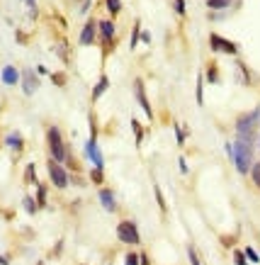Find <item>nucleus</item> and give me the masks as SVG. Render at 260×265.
<instances>
[{"instance_id": "nucleus-20", "label": "nucleus", "mask_w": 260, "mask_h": 265, "mask_svg": "<svg viewBox=\"0 0 260 265\" xmlns=\"http://www.w3.org/2000/svg\"><path fill=\"white\" fill-rule=\"evenodd\" d=\"M105 2H107V10H110L112 17H117L122 12V0H105Z\"/></svg>"}, {"instance_id": "nucleus-25", "label": "nucleus", "mask_w": 260, "mask_h": 265, "mask_svg": "<svg viewBox=\"0 0 260 265\" xmlns=\"http://www.w3.org/2000/svg\"><path fill=\"white\" fill-rule=\"evenodd\" d=\"M187 258H190V265H202L200 253H197V248L195 246H187Z\"/></svg>"}, {"instance_id": "nucleus-15", "label": "nucleus", "mask_w": 260, "mask_h": 265, "mask_svg": "<svg viewBox=\"0 0 260 265\" xmlns=\"http://www.w3.org/2000/svg\"><path fill=\"white\" fill-rule=\"evenodd\" d=\"M56 51H58V56L63 63H68L71 61V51H68V44H66V39H58V44H56Z\"/></svg>"}, {"instance_id": "nucleus-40", "label": "nucleus", "mask_w": 260, "mask_h": 265, "mask_svg": "<svg viewBox=\"0 0 260 265\" xmlns=\"http://www.w3.org/2000/svg\"><path fill=\"white\" fill-rule=\"evenodd\" d=\"M37 265H46V263H44V261H39V263Z\"/></svg>"}, {"instance_id": "nucleus-41", "label": "nucleus", "mask_w": 260, "mask_h": 265, "mask_svg": "<svg viewBox=\"0 0 260 265\" xmlns=\"http://www.w3.org/2000/svg\"><path fill=\"white\" fill-rule=\"evenodd\" d=\"M258 149H260V144H258Z\"/></svg>"}, {"instance_id": "nucleus-31", "label": "nucleus", "mask_w": 260, "mask_h": 265, "mask_svg": "<svg viewBox=\"0 0 260 265\" xmlns=\"http://www.w3.org/2000/svg\"><path fill=\"white\" fill-rule=\"evenodd\" d=\"M173 7L180 17H185V0H173Z\"/></svg>"}, {"instance_id": "nucleus-36", "label": "nucleus", "mask_w": 260, "mask_h": 265, "mask_svg": "<svg viewBox=\"0 0 260 265\" xmlns=\"http://www.w3.org/2000/svg\"><path fill=\"white\" fill-rule=\"evenodd\" d=\"M178 166H180V173H187V163H185V158H183V156L178 158Z\"/></svg>"}, {"instance_id": "nucleus-9", "label": "nucleus", "mask_w": 260, "mask_h": 265, "mask_svg": "<svg viewBox=\"0 0 260 265\" xmlns=\"http://www.w3.org/2000/svg\"><path fill=\"white\" fill-rule=\"evenodd\" d=\"M95 41H97V19L90 17L85 24H83V29H80L78 44H80V46H93Z\"/></svg>"}, {"instance_id": "nucleus-11", "label": "nucleus", "mask_w": 260, "mask_h": 265, "mask_svg": "<svg viewBox=\"0 0 260 265\" xmlns=\"http://www.w3.org/2000/svg\"><path fill=\"white\" fill-rule=\"evenodd\" d=\"M97 197H100V205L107 209L110 214H114V212H117V197H114V192H112L110 188H100Z\"/></svg>"}, {"instance_id": "nucleus-8", "label": "nucleus", "mask_w": 260, "mask_h": 265, "mask_svg": "<svg viewBox=\"0 0 260 265\" xmlns=\"http://www.w3.org/2000/svg\"><path fill=\"white\" fill-rule=\"evenodd\" d=\"M209 49H212L214 54H229V56H236V54H239V46L231 44V41H226V39L219 37V34H209Z\"/></svg>"}, {"instance_id": "nucleus-28", "label": "nucleus", "mask_w": 260, "mask_h": 265, "mask_svg": "<svg viewBox=\"0 0 260 265\" xmlns=\"http://www.w3.org/2000/svg\"><path fill=\"white\" fill-rule=\"evenodd\" d=\"M37 168H34V163H29V166H27V175H24V178H27V183H34V185H37L39 180H37Z\"/></svg>"}, {"instance_id": "nucleus-27", "label": "nucleus", "mask_w": 260, "mask_h": 265, "mask_svg": "<svg viewBox=\"0 0 260 265\" xmlns=\"http://www.w3.org/2000/svg\"><path fill=\"white\" fill-rule=\"evenodd\" d=\"M102 168H93V171H90V180H93V183H97V185H102V180H105V175H102Z\"/></svg>"}, {"instance_id": "nucleus-23", "label": "nucleus", "mask_w": 260, "mask_h": 265, "mask_svg": "<svg viewBox=\"0 0 260 265\" xmlns=\"http://www.w3.org/2000/svg\"><path fill=\"white\" fill-rule=\"evenodd\" d=\"M197 105H205V78L197 76Z\"/></svg>"}, {"instance_id": "nucleus-16", "label": "nucleus", "mask_w": 260, "mask_h": 265, "mask_svg": "<svg viewBox=\"0 0 260 265\" xmlns=\"http://www.w3.org/2000/svg\"><path fill=\"white\" fill-rule=\"evenodd\" d=\"M131 129H134L136 146H141V141H144V127H141V122H139V119H131Z\"/></svg>"}, {"instance_id": "nucleus-4", "label": "nucleus", "mask_w": 260, "mask_h": 265, "mask_svg": "<svg viewBox=\"0 0 260 265\" xmlns=\"http://www.w3.org/2000/svg\"><path fill=\"white\" fill-rule=\"evenodd\" d=\"M117 239H119L122 244H127V246H139V244H141V234H139L136 222L122 219V222L117 224Z\"/></svg>"}, {"instance_id": "nucleus-17", "label": "nucleus", "mask_w": 260, "mask_h": 265, "mask_svg": "<svg viewBox=\"0 0 260 265\" xmlns=\"http://www.w3.org/2000/svg\"><path fill=\"white\" fill-rule=\"evenodd\" d=\"M207 7L214 12H222L226 7H231V0H207Z\"/></svg>"}, {"instance_id": "nucleus-38", "label": "nucleus", "mask_w": 260, "mask_h": 265, "mask_svg": "<svg viewBox=\"0 0 260 265\" xmlns=\"http://www.w3.org/2000/svg\"><path fill=\"white\" fill-rule=\"evenodd\" d=\"M141 41H144V44H151V34H149V32H141Z\"/></svg>"}, {"instance_id": "nucleus-37", "label": "nucleus", "mask_w": 260, "mask_h": 265, "mask_svg": "<svg viewBox=\"0 0 260 265\" xmlns=\"http://www.w3.org/2000/svg\"><path fill=\"white\" fill-rule=\"evenodd\" d=\"M139 265H149V256L146 253H139Z\"/></svg>"}, {"instance_id": "nucleus-19", "label": "nucleus", "mask_w": 260, "mask_h": 265, "mask_svg": "<svg viewBox=\"0 0 260 265\" xmlns=\"http://www.w3.org/2000/svg\"><path fill=\"white\" fill-rule=\"evenodd\" d=\"M37 205L46 207V185L44 183H37Z\"/></svg>"}, {"instance_id": "nucleus-2", "label": "nucleus", "mask_w": 260, "mask_h": 265, "mask_svg": "<svg viewBox=\"0 0 260 265\" xmlns=\"http://www.w3.org/2000/svg\"><path fill=\"white\" fill-rule=\"evenodd\" d=\"M258 127H260V107H256V110L241 114V117L236 119V124H234L236 139L248 141V144H256V139H258Z\"/></svg>"}, {"instance_id": "nucleus-18", "label": "nucleus", "mask_w": 260, "mask_h": 265, "mask_svg": "<svg viewBox=\"0 0 260 265\" xmlns=\"http://www.w3.org/2000/svg\"><path fill=\"white\" fill-rule=\"evenodd\" d=\"M22 205H24V209H27V214H37L39 212V205L34 197H29V195H24L22 197Z\"/></svg>"}, {"instance_id": "nucleus-29", "label": "nucleus", "mask_w": 260, "mask_h": 265, "mask_svg": "<svg viewBox=\"0 0 260 265\" xmlns=\"http://www.w3.org/2000/svg\"><path fill=\"white\" fill-rule=\"evenodd\" d=\"M243 251H246V258H248V261H251V263H258V251H256V248L253 246H248V248H243Z\"/></svg>"}, {"instance_id": "nucleus-30", "label": "nucleus", "mask_w": 260, "mask_h": 265, "mask_svg": "<svg viewBox=\"0 0 260 265\" xmlns=\"http://www.w3.org/2000/svg\"><path fill=\"white\" fill-rule=\"evenodd\" d=\"M124 265H139V253H136V251H129L127 258H124Z\"/></svg>"}, {"instance_id": "nucleus-26", "label": "nucleus", "mask_w": 260, "mask_h": 265, "mask_svg": "<svg viewBox=\"0 0 260 265\" xmlns=\"http://www.w3.org/2000/svg\"><path fill=\"white\" fill-rule=\"evenodd\" d=\"M141 41V27H139V22H136V27H134V32H131V44H129V49L134 51L136 49V44Z\"/></svg>"}, {"instance_id": "nucleus-1", "label": "nucleus", "mask_w": 260, "mask_h": 265, "mask_svg": "<svg viewBox=\"0 0 260 265\" xmlns=\"http://www.w3.org/2000/svg\"><path fill=\"white\" fill-rule=\"evenodd\" d=\"M256 144H248L241 139H234V144H226V153L234 163V168L239 171V175H248L251 166H253V156H256Z\"/></svg>"}, {"instance_id": "nucleus-32", "label": "nucleus", "mask_w": 260, "mask_h": 265, "mask_svg": "<svg viewBox=\"0 0 260 265\" xmlns=\"http://www.w3.org/2000/svg\"><path fill=\"white\" fill-rule=\"evenodd\" d=\"M175 134H178V146H183L187 139V132L185 129H180V124H175Z\"/></svg>"}, {"instance_id": "nucleus-12", "label": "nucleus", "mask_w": 260, "mask_h": 265, "mask_svg": "<svg viewBox=\"0 0 260 265\" xmlns=\"http://www.w3.org/2000/svg\"><path fill=\"white\" fill-rule=\"evenodd\" d=\"M0 80H2L5 85H10V88H12V85H17V83H19V71L15 68V66H5V68H2V73H0Z\"/></svg>"}, {"instance_id": "nucleus-10", "label": "nucleus", "mask_w": 260, "mask_h": 265, "mask_svg": "<svg viewBox=\"0 0 260 265\" xmlns=\"http://www.w3.org/2000/svg\"><path fill=\"white\" fill-rule=\"evenodd\" d=\"M134 97H136V102L141 105V110H144V114H146V119H153V110H151V102H149V97H146L144 80H141V78L134 80Z\"/></svg>"}, {"instance_id": "nucleus-7", "label": "nucleus", "mask_w": 260, "mask_h": 265, "mask_svg": "<svg viewBox=\"0 0 260 265\" xmlns=\"http://www.w3.org/2000/svg\"><path fill=\"white\" fill-rule=\"evenodd\" d=\"M19 85H22V93L27 95V97H32L39 90V73L32 71V68H24L19 73Z\"/></svg>"}, {"instance_id": "nucleus-14", "label": "nucleus", "mask_w": 260, "mask_h": 265, "mask_svg": "<svg viewBox=\"0 0 260 265\" xmlns=\"http://www.w3.org/2000/svg\"><path fill=\"white\" fill-rule=\"evenodd\" d=\"M107 88H110V80H107V76H100V83H97V85L93 88V102H97Z\"/></svg>"}, {"instance_id": "nucleus-22", "label": "nucleus", "mask_w": 260, "mask_h": 265, "mask_svg": "<svg viewBox=\"0 0 260 265\" xmlns=\"http://www.w3.org/2000/svg\"><path fill=\"white\" fill-rule=\"evenodd\" d=\"M207 80H209L212 85H214V83H219V71H217V66H214V63H209V66H207Z\"/></svg>"}, {"instance_id": "nucleus-3", "label": "nucleus", "mask_w": 260, "mask_h": 265, "mask_svg": "<svg viewBox=\"0 0 260 265\" xmlns=\"http://www.w3.org/2000/svg\"><path fill=\"white\" fill-rule=\"evenodd\" d=\"M46 141H49V153H51V161L56 163H66L68 161V149L63 144V136H61V129L58 127H49L46 129Z\"/></svg>"}, {"instance_id": "nucleus-21", "label": "nucleus", "mask_w": 260, "mask_h": 265, "mask_svg": "<svg viewBox=\"0 0 260 265\" xmlns=\"http://www.w3.org/2000/svg\"><path fill=\"white\" fill-rule=\"evenodd\" d=\"M153 192H156V202H158V207H161V214H166L168 205H166V200H163V192H161V188H158V185H153Z\"/></svg>"}, {"instance_id": "nucleus-13", "label": "nucleus", "mask_w": 260, "mask_h": 265, "mask_svg": "<svg viewBox=\"0 0 260 265\" xmlns=\"http://www.w3.org/2000/svg\"><path fill=\"white\" fill-rule=\"evenodd\" d=\"M5 144H7V146H10V149H12L15 153H22V151H24V139H22L17 132H10V134H7V136H5Z\"/></svg>"}, {"instance_id": "nucleus-34", "label": "nucleus", "mask_w": 260, "mask_h": 265, "mask_svg": "<svg viewBox=\"0 0 260 265\" xmlns=\"http://www.w3.org/2000/svg\"><path fill=\"white\" fill-rule=\"evenodd\" d=\"M90 5H93V0H83V5H80V10H78V12H80V15H85V12L90 10Z\"/></svg>"}, {"instance_id": "nucleus-24", "label": "nucleus", "mask_w": 260, "mask_h": 265, "mask_svg": "<svg viewBox=\"0 0 260 265\" xmlns=\"http://www.w3.org/2000/svg\"><path fill=\"white\" fill-rule=\"evenodd\" d=\"M248 175L253 178V185H256V188H260V161H258V163H253V166H251V171H248Z\"/></svg>"}, {"instance_id": "nucleus-5", "label": "nucleus", "mask_w": 260, "mask_h": 265, "mask_svg": "<svg viewBox=\"0 0 260 265\" xmlns=\"http://www.w3.org/2000/svg\"><path fill=\"white\" fill-rule=\"evenodd\" d=\"M97 32H100V41H102V51H105V56H107L112 49H114V44H117L114 24H112L110 19H100V22H97Z\"/></svg>"}, {"instance_id": "nucleus-39", "label": "nucleus", "mask_w": 260, "mask_h": 265, "mask_svg": "<svg viewBox=\"0 0 260 265\" xmlns=\"http://www.w3.org/2000/svg\"><path fill=\"white\" fill-rule=\"evenodd\" d=\"M0 265H10V261H7V258H5L2 253H0Z\"/></svg>"}, {"instance_id": "nucleus-42", "label": "nucleus", "mask_w": 260, "mask_h": 265, "mask_svg": "<svg viewBox=\"0 0 260 265\" xmlns=\"http://www.w3.org/2000/svg\"><path fill=\"white\" fill-rule=\"evenodd\" d=\"M258 256H260V253H258Z\"/></svg>"}, {"instance_id": "nucleus-6", "label": "nucleus", "mask_w": 260, "mask_h": 265, "mask_svg": "<svg viewBox=\"0 0 260 265\" xmlns=\"http://www.w3.org/2000/svg\"><path fill=\"white\" fill-rule=\"evenodd\" d=\"M49 180H51V185L58 190H66L68 188V183H71V175L66 171V166L63 163H56V161H49Z\"/></svg>"}, {"instance_id": "nucleus-35", "label": "nucleus", "mask_w": 260, "mask_h": 265, "mask_svg": "<svg viewBox=\"0 0 260 265\" xmlns=\"http://www.w3.org/2000/svg\"><path fill=\"white\" fill-rule=\"evenodd\" d=\"M224 17H226L224 12H214V10L209 12V19H212V22H219V19H224Z\"/></svg>"}, {"instance_id": "nucleus-33", "label": "nucleus", "mask_w": 260, "mask_h": 265, "mask_svg": "<svg viewBox=\"0 0 260 265\" xmlns=\"http://www.w3.org/2000/svg\"><path fill=\"white\" fill-rule=\"evenodd\" d=\"M234 261H236V265H248L246 263V256H243L241 251H234Z\"/></svg>"}]
</instances>
